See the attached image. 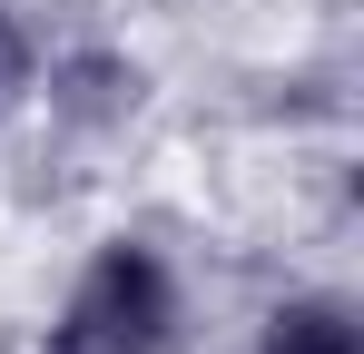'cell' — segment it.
Here are the masks:
<instances>
[{"label":"cell","instance_id":"1","mask_svg":"<svg viewBox=\"0 0 364 354\" xmlns=\"http://www.w3.org/2000/svg\"><path fill=\"white\" fill-rule=\"evenodd\" d=\"M168 335H178V276H168L158 246L119 236L79 266L40 354H168Z\"/></svg>","mask_w":364,"mask_h":354},{"label":"cell","instance_id":"2","mask_svg":"<svg viewBox=\"0 0 364 354\" xmlns=\"http://www.w3.org/2000/svg\"><path fill=\"white\" fill-rule=\"evenodd\" d=\"M256 354H364V345H355V315H345L335 295H296V305L266 315Z\"/></svg>","mask_w":364,"mask_h":354},{"label":"cell","instance_id":"3","mask_svg":"<svg viewBox=\"0 0 364 354\" xmlns=\"http://www.w3.org/2000/svg\"><path fill=\"white\" fill-rule=\"evenodd\" d=\"M30 79H40V50H30V30H20V20L0 10V118L30 99Z\"/></svg>","mask_w":364,"mask_h":354}]
</instances>
